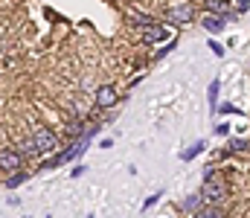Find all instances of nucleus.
I'll return each mask as SVG.
<instances>
[{
  "instance_id": "obj_1",
  "label": "nucleus",
  "mask_w": 250,
  "mask_h": 218,
  "mask_svg": "<svg viewBox=\"0 0 250 218\" xmlns=\"http://www.w3.org/2000/svg\"><path fill=\"white\" fill-rule=\"evenodd\" d=\"M201 195H204V204H215V207H218V204H224V198H227V183H224V178L218 175V169H215V166H207Z\"/></svg>"
},
{
  "instance_id": "obj_2",
  "label": "nucleus",
  "mask_w": 250,
  "mask_h": 218,
  "mask_svg": "<svg viewBox=\"0 0 250 218\" xmlns=\"http://www.w3.org/2000/svg\"><path fill=\"white\" fill-rule=\"evenodd\" d=\"M32 140L38 145V154H53V151H59V137H56L47 125H35V128H32Z\"/></svg>"
},
{
  "instance_id": "obj_3",
  "label": "nucleus",
  "mask_w": 250,
  "mask_h": 218,
  "mask_svg": "<svg viewBox=\"0 0 250 218\" xmlns=\"http://www.w3.org/2000/svg\"><path fill=\"white\" fill-rule=\"evenodd\" d=\"M23 169V154L18 148H3L0 151V172L12 175V172H21Z\"/></svg>"
},
{
  "instance_id": "obj_4",
  "label": "nucleus",
  "mask_w": 250,
  "mask_h": 218,
  "mask_svg": "<svg viewBox=\"0 0 250 218\" xmlns=\"http://www.w3.org/2000/svg\"><path fill=\"white\" fill-rule=\"evenodd\" d=\"M166 18H169V23H189L192 18H195V9L189 6V3H178V6H169L166 9Z\"/></svg>"
},
{
  "instance_id": "obj_5",
  "label": "nucleus",
  "mask_w": 250,
  "mask_h": 218,
  "mask_svg": "<svg viewBox=\"0 0 250 218\" xmlns=\"http://www.w3.org/2000/svg\"><path fill=\"white\" fill-rule=\"evenodd\" d=\"M96 105H99V108H114V105H117V90H114L111 84H102V87L96 90Z\"/></svg>"
},
{
  "instance_id": "obj_6",
  "label": "nucleus",
  "mask_w": 250,
  "mask_h": 218,
  "mask_svg": "<svg viewBox=\"0 0 250 218\" xmlns=\"http://www.w3.org/2000/svg\"><path fill=\"white\" fill-rule=\"evenodd\" d=\"M169 35H172L169 29H163V26H157V23H154V26H146L143 41H146V44H160V41H166Z\"/></svg>"
},
{
  "instance_id": "obj_7",
  "label": "nucleus",
  "mask_w": 250,
  "mask_h": 218,
  "mask_svg": "<svg viewBox=\"0 0 250 218\" xmlns=\"http://www.w3.org/2000/svg\"><path fill=\"white\" fill-rule=\"evenodd\" d=\"M204 9H207L209 15H224L227 20L233 18V12H230V0H204Z\"/></svg>"
},
{
  "instance_id": "obj_8",
  "label": "nucleus",
  "mask_w": 250,
  "mask_h": 218,
  "mask_svg": "<svg viewBox=\"0 0 250 218\" xmlns=\"http://www.w3.org/2000/svg\"><path fill=\"white\" fill-rule=\"evenodd\" d=\"M224 23H227V18H224V15H209V18H204V20H201V26H204L209 35L221 32V29H224Z\"/></svg>"
},
{
  "instance_id": "obj_9",
  "label": "nucleus",
  "mask_w": 250,
  "mask_h": 218,
  "mask_svg": "<svg viewBox=\"0 0 250 218\" xmlns=\"http://www.w3.org/2000/svg\"><path fill=\"white\" fill-rule=\"evenodd\" d=\"M201 207H204V195H192L184 201V210H189V213H201Z\"/></svg>"
},
{
  "instance_id": "obj_10",
  "label": "nucleus",
  "mask_w": 250,
  "mask_h": 218,
  "mask_svg": "<svg viewBox=\"0 0 250 218\" xmlns=\"http://www.w3.org/2000/svg\"><path fill=\"white\" fill-rule=\"evenodd\" d=\"M15 148H18L21 154H38V145H35V140H32V137H29V140H21Z\"/></svg>"
},
{
  "instance_id": "obj_11",
  "label": "nucleus",
  "mask_w": 250,
  "mask_h": 218,
  "mask_svg": "<svg viewBox=\"0 0 250 218\" xmlns=\"http://www.w3.org/2000/svg\"><path fill=\"white\" fill-rule=\"evenodd\" d=\"M204 140H198V143H192V148H187V151H184V154H181V157H184V160H195V157H198V154H201V151H204Z\"/></svg>"
},
{
  "instance_id": "obj_12",
  "label": "nucleus",
  "mask_w": 250,
  "mask_h": 218,
  "mask_svg": "<svg viewBox=\"0 0 250 218\" xmlns=\"http://www.w3.org/2000/svg\"><path fill=\"white\" fill-rule=\"evenodd\" d=\"M218 87H221V81L215 79V81H209V108L215 111L218 108Z\"/></svg>"
},
{
  "instance_id": "obj_13",
  "label": "nucleus",
  "mask_w": 250,
  "mask_h": 218,
  "mask_svg": "<svg viewBox=\"0 0 250 218\" xmlns=\"http://www.w3.org/2000/svg\"><path fill=\"white\" fill-rule=\"evenodd\" d=\"M131 23L134 26H154V18H148V15H131Z\"/></svg>"
},
{
  "instance_id": "obj_14",
  "label": "nucleus",
  "mask_w": 250,
  "mask_h": 218,
  "mask_svg": "<svg viewBox=\"0 0 250 218\" xmlns=\"http://www.w3.org/2000/svg\"><path fill=\"white\" fill-rule=\"evenodd\" d=\"M23 180H26V175H23V172H12V175H9V180H6V186H9V189H15V186H21Z\"/></svg>"
},
{
  "instance_id": "obj_15",
  "label": "nucleus",
  "mask_w": 250,
  "mask_h": 218,
  "mask_svg": "<svg viewBox=\"0 0 250 218\" xmlns=\"http://www.w3.org/2000/svg\"><path fill=\"white\" fill-rule=\"evenodd\" d=\"M67 134H70V137L84 134V122H82V119H73V125H67Z\"/></svg>"
},
{
  "instance_id": "obj_16",
  "label": "nucleus",
  "mask_w": 250,
  "mask_h": 218,
  "mask_svg": "<svg viewBox=\"0 0 250 218\" xmlns=\"http://www.w3.org/2000/svg\"><path fill=\"white\" fill-rule=\"evenodd\" d=\"M157 201H160V192H154L151 198H146V204H143V210H151V207H154Z\"/></svg>"
},
{
  "instance_id": "obj_17",
  "label": "nucleus",
  "mask_w": 250,
  "mask_h": 218,
  "mask_svg": "<svg viewBox=\"0 0 250 218\" xmlns=\"http://www.w3.org/2000/svg\"><path fill=\"white\" fill-rule=\"evenodd\" d=\"M230 151H248V143L245 140H233L230 143Z\"/></svg>"
},
{
  "instance_id": "obj_18",
  "label": "nucleus",
  "mask_w": 250,
  "mask_h": 218,
  "mask_svg": "<svg viewBox=\"0 0 250 218\" xmlns=\"http://www.w3.org/2000/svg\"><path fill=\"white\" fill-rule=\"evenodd\" d=\"M209 50H212L215 56H224V47H221V44H215V41H209Z\"/></svg>"
},
{
  "instance_id": "obj_19",
  "label": "nucleus",
  "mask_w": 250,
  "mask_h": 218,
  "mask_svg": "<svg viewBox=\"0 0 250 218\" xmlns=\"http://www.w3.org/2000/svg\"><path fill=\"white\" fill-rule=\"evenodd\" d=\"M248 6H250V0H239V12H248Z\"/></svg>"
}]
</instances>
